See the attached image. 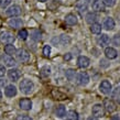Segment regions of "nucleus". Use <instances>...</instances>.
<instances>
[{
    "label": "nucleus",
    "mask_w": 120,
    "mask_h": 120,
    "mask_svg": "<svg viewBox=\"0 0 120 120\" xmlns=\"http://www.w3.org/2000/svg\"><path fill=\"white\" fill-rule=\"evenodd\" d=\"M19 88H20V90L21 93L26 95H29L31 94L33 91V88H34V84H33L32 80L28 79V78H24V79H22L19 84Z\"/></svg>",
    "instance_id": "obj_1"
},
{
    "label": "nucleus",
    "mask_w": 120,
    "mask_h": 120,
    "mask_svg": "<svg viewBox=\"0 0 120 120\" xmlns=\"http://www.w3.org/2000/svg\"><path fill=\"white\" fill-rule=\"evenodd\" d=\"M15 35L9 31H2L0 33V41L6 44H12L15 42Z\"/></svg>",
    "instance_id": "obj_2"
},
{
    "label": "nucleus",
    "mask_w": 120,
    "mask_h": 120,
    "mask_svg": "<svg viewBox=\"0 0 120 120\" xmlns=\"http://www.w3.org/2000/svg\"><path fill=\"white\" fill-rule=\"evenodd\" d=\"M20 13H21V8L19 7L18 4L10 6V7L6 10V15H7V17H10V18H15V17H18Z\"/></svg>",
    "instance_id": "obj_3"
},
{
    "label": "nucleus",
    "mask_w": 120,
    "mask_h": 120,
    "mask_svg": "<svg viewBox=\"0 0 120 120\" xmlns=\"http://www.w3.org/2000/svg\"><path fill=\"white\" fill-rule=\"evenodd\" d=\"M91 112L95 117V118H102V117L105 116V109H104V107H102L101 104H96V105L93 106V109H91Z\"/></svg>",
    "instance_id": "obj_4"
},
{
    "label": "nucleus",
    "mask_w": 120,
    "mask_h": 120,
    "mask_svg": "<svg viewBox=\"0 0 120 120\" xmlns=\"http://www.w3.org/2000/svg\"><path fill=\"white\" fill-rule=\"evenodd\" d=\"M76 80L77 84L80 85V86H86L88 83H89V76L86 72H80L79 74H77L76 76Z\"/></svg>",
    "instance_id": "obj_5"
},
{
    "label": "nucleus",
    "mask_w": 120,
    "mask_h": 120,
    "mask_svg": "<svg viewBox=\"0 0 120 120\" xmlns=\"http://www.w3.org/2000/svg\"><path fill=\"white\" fill-rule=\"evenodd\" d=\"M0 60H1V62L4 64V66H8V67H15V64H17L15 58L12 57V56H10V55H7V54L1 55Z\"/></svg>",
    "instance_id": "obj_6"
},
{
    "label": "nucleus",
    "mask_w": 120,
    "mask_h": 120,
    "mask_svg": "<svg viewBox=\"0 0 120 120\" xmlns=\"http://www.w3.org/2000/svg\"><path fill=\"white\" fill-rule=\"evenodd\" d=\"M15 54H17V58L22 63H26L30 60L29 52L26 51V50H24V49H20V50H18Z\"/></svg>",
    "instance_id": "obj_7"
},
{
    "label": "nucleus",
    "mask_w": 120,
    "mask_h": 120,
    "mask_svg": "<svg viewBox=\"0 0 120 120\" xmlns=\"http://www.w3.org/2000/svg\"><path fill=\"white\" fill-rule=\"evenodd\" d=\"M99 90L105 95L110 94L111 90H112V86H111L110 82H108V80H102L101 83H100V85H99Z\"/></svg>",
    "instance_id": "obj_8"
},
{
    "label": "nucleus",
    "mask_w": 120,
    "mask_h": 120,
    "mask_svg": "<svg viewBox=\"0 0 120 120\" xmlns=\"http://www.w3.org/2000/svg\"><path fill=\"white\" fill-rule=\"evenodd\" d=\"M32 106H33V104L29 98H21L19 100V107H20L22 110L29 111V110L32 109Z\"/></svg>",
    "instance_id": "obj_9"
},
{
    "label": "nucleus",
    "mask_w": 120,
    "mask_h": 120,
    "mask_svg": "<svg viewBox=\"0 0 120 120\" xmlns=\"http://www.w3.org/2000/svg\"><path fill=\"white\" fill-rule=\"evenodd\" d=\"M8 74V77H9V79L11 80V82H17V80L20 78V76H21V73H20V71L17 68H11L9 69L7 72Z\"/></svg>",
    "instance_id": "obj_10"
},
{
    "label": "nucleus",
    "mask_w": 120,
    "mask_h": 120,
    "mask_svg": "<svg viewBox=\"0 0 120 120\" xmlns=\"http://www.w3.org/2000/svg\"><path fill=\"white\" fill-rule=\"evenodd\" d=\"M102 107H104V109H105L106 111H108V112H113L117 108L116 104H115L113 100H111V99H105Z\"/></svg>",
    "instance_id": "obj_11"
},
{
    "label": "nucleus",
    "mask_w": 120,
    "mask_h": 120,
    "mask_svg": "<svg viewBox=\"0 0 120 120\" xmlns=\"http://www.w3.org/2000/svg\"><path fill=\"white\" fill-rule=\"evenodd\" d=\"M89 64H90V60H89L87 56L82 55V56H79L78 60H77V65H78L79 68H87L88 66H89Z\"/></svg>",
    "instance_id": "obj_12"
},
{
    "label": "nucleus",
    "mask_w": 120,
    "mask_h": 120,
    "mask_svg": "<svg viewBox=\"0 0 120 120\" xmlns=\"http://www.w3.org/2000/svg\"><path fill=\"white\" fill-rule=\"evenodd\" d=\"M18 90H17V87H15V85H7L6 88H4V95L11 98V97H15V95H17Z\"/></svg>",
    "instance_id": "obj_13"
},
{
    "label": "nucleus",
    "mask_w": 120,
    "mask_h": 120,
    "mask_svg": "<svg viewBox=\"0 0 120 120\" xmlns=\"http://www.w3.org/2000/svg\"><path fill=\"white\" fill-rule=\"evenodd\" d=\"M76 9L78 10L80 15H84V12H86L88 9V4L86 0H78L76 4Z\"/></svg>",
    "instance_id": "obj_14"
},
{
    "label": "nucleus",
    "mask_w": 120,
    "mask_h": 120,
    "mask_svg": "<svg viewBox=\"0 0 120 120\" xmlns=\"http://www.w3.org/2000/svg\"><path fill=\"white\" fill-rule=\"evenodd\" d=\"M8 24H9L11 28H13V29H20V28L23 26V21L19 18H13V19H10V20H9Z\"/></svg>",
    "instance_id": "obj_15"
},
{
    "label": "nucleus",
    "mask_w": 120,
    "mask_h": 120,
    "mask_svg": "<svg viewBox=\"0 0 120 120\" xmlns=\"http://www.w3.org/2000/svg\"><path fill=\"white\" fill-rule=\"evenodd\" d=\"M105 55L107 58H110V60H113L118 56V52L113 49V47H106L105 50Z\"/></svg>",
    "instance_id": "obj_16"
},
{
    "label": "nucleus",
    "mask_w": 120,
    "mask_h": 120,
    "mask_svg": "<svg viewBox=\"0 0 120 120\" xmlns=\"http://www.w3.org/2000/svg\"><path fill=\"white\" fill-rule=\"evenodd\" d=\"M110 42V39L107 34H100L98 38H97V43L100 46H106L107 44Z\"/></svg>",
    "instance_id": "obj_17"
},
{
    "label": "nucleus",
    "mask_w": 120,
    "mask_h": 120,
    "mask_svg": "<svg viewBox=\"0 0 120 120\" xmlns=\"http://www.w3.org/2000/svg\"><path fill=\"white\" fill-rule=\"evenodd\" d=\"M55 115L58 118H63V117L66 116V109L63 105H58L56 108H55Z\"/></svg>",
    "instance_id": "obj_18"
},
{
    "label": "nucleus",
    "mask_w": 120,
    "mask_h": 120,
    "mask_svg": "<svg viewBox=\"0 0 120 120\" xmlns=\"http://www.w3.org/2000/svg\"><path fill=\"white\" fill-rule=\"evenodd\" d=\"M115 26H116V23H115V20H113L112 18H107L105 20V22H104V26H105V29L108 30V31L112 30L113 28H115Z\"/></svg>",
    "instance_id": "obj_19"
},
{
    "label": "nucleus",
    "mask_w": 120,
    "mask_h": 120,
    "mask_svg": "<svg viewBox=\"0 0 120 120\" xmlns=\"http://www.w3.org/2000/svg\"><path fill=\"white\" fill-rule=\"evenodd\" d=\"M65 22L67 23V24H69V26H74V24H76V23H77L76 15H73V13H68V15H66Z\"/></svg>",
    "instance_id": "obj_20"
},
{
    "label": "nucleus",
    "mask_w": 120,
    "mask_h": 120,
    "mask_svg": "<svg viewBox=\"0 0 120 120\" xmlns=\"http://www.w3.org/2000/svg\"><path fill=\"white\" fill-rule=\"evenodd\" d=\"M4 52H6L7 55L12 56V54H15V53H17V49H15V46L13 44H7V45L4 46Z\"/></svg>",
    "instance_id": "obj_21"
},
{
    "label": "nucleus",
    "mask_w": 120,
    "mask_h": 120,
    "mask_svg": "<svg viewBox=\"0 0 120 120\" xmlns=\"http://www.w3.org/2000/svg\"><path fill=\"white\" fill-rule=\"evenodd\" d=\"M90 31L91 33H94V34H99V33L101 32V24H99L97 22H95L90 26Z\"/></svg>",
    "instance_id": "obj_22"
},
{
    "label": "nucleus",
    "mask_w": 120,
    "mask_h": 120,
    "mask_svg": "<svg viewBox=\"0 0 120 120\" xmlns=\"http://www.w3.org/2000/svg\"><path fill=\"white\" fill-rule=\"evenodd\" d=\"M96 20H97V15H96L95 12H89V13L86 15V21H87V23L93 24V23H95Z\"/></svg>",
    "instance_id": "obj_23"
},
{
    "label": "nucleus",
    "mask_w": 120,
    "mask_h": 120,
    "mask_svg": "<svg viewBox=\"0 0 120 120\" xmlns=\"http://www.w3.org/2000/svg\"><path fill=\"white\" fill-rule=\"evenodd\" d=\"M66 117H67L68 120H78L79 119L78 112L75 111V110H69L68 112H67V115H66Z\"/></svg>",
    "instance_id": "obj_24"
},
{
    "label": "nucleus",
    "mask_w": 120,
    "mask_h": 120,
    "mask_svg": "<svg viewBox=\"0 0 120 120\" xmlns=\"http://www.w3.org/2000/svg\"><path fill=\"white\" fill-rule=\"evenodd\" d=\"M93 9L95 11H105V4L101 1H96L93 4Z\"/></svg>",
    "instance_id": "obj_25"
},
{
    "label": "nucleus",
    "mask_w": 120,
    "mask_h": 120,
    "mask_svg": "<svg viewBox=\"0 0 120 120\" xmlns=\"http://www.w3.org/2000/svg\"><path fill=\"white\" fill-rule=\"evenodd\" d=\"M112 98L117 104H119L120 105V87L119 86L112 91Z\"/></svg>",
    "instance_id": "obj_26"
},
{
    "label": "nucleus",
    "mask_w": 120,
    "mask_h": 120,
    "mask_svg": "<svg viewBox=\"0 0 120 120\" xmlns=\"http://www.w3.org/2000/svg\"><path fill=\"white\" fill-rule=\"evenodd\" d=\"M75 76H76V73H75V71L74 69H67L66 71V78L68 80H74L75 79Z\"/></svg>",
    "instance_id": "obj_27"
},
{
    "label": "nucleus",
    "mask_w": 120,
    "mask_h": 120,
    "mask_svg": "<svg viewBox=\"0 0 120 120\" xmlns=\"http://www.w3.org/2000/svg\"><path fill=\"white\" fill-rule=\"evenodd\" d=\"M50 73H51V68H50V66L45 65V66H43V67L41 68V76H43V77L49 76Z\"/></svg>",
    "instance_id": "obj_28"
},
{
    "label": "nucleus",
    "mask_w": 120,
    "mask_h": 120,
    "mask_svg": "<svg viewBox=\"0 0 120 120\" xmlns=\"http://www.w3.org/2000/svg\"><path fill=\"white\" fill-rule=\"evenodd\" d=\"M60 42H61V44H63V45H66V44H68L69 42H71V38H69L68 35L63 34V35L60 37Z\"/></svg>",
    "instance_id": "obj_29"
},
{
    "label": "nucleus",
    "mask_w": 120,
    "mask_h": 120,
    "mask_svg": "<svg viewBox=\"0 0 120 120\" xmlns=\"http://www.w3.org/2000/svg\"><path fill=\"white\" fill-rule=\"evenodd\" d=\"M18 35H19V38H20L21 40H26L28 37H29V33H28V31H26V29H22V30L19 31Z\"/></svg>",
    "instance_id": "obj_30"
},
{
    "label": "nucleus",
    "mask_w": 120,
    "mask_h": 120,
    "mask_svg": "<svg viewBox=\"0 0 120 120\" xmlns=\"http://www.w3.org/2000/svg\"><path fill=\"white\" fill-rule=\"evenodd\" d=\"M43 55L45 57H49L51 55V46L50 45H45L43 47Z\"/></svg>",
    "instance_id": "obj_31"
},
{
    "label": "nucleus",
    "mask_w": 120,
    "mask_h": 120,
    "mask_svg": "<svg viewBox=\"0 0 120 120\" xmlns=\"http://www.w3.org/2000/svg\"><path fill=\"white\" fill-rule=\"evenodd\" d=\"M32 39L34 41L41 40V32H40V31H38V30L33 31V32H32Z\"/></svg>",
    "instance_id": "obj_32"
},
{
    "label": "nucleus",
    "mask_w": 120,
    "mask_h": 120,
    "mask_svg": "<svg viewBox=\"0 0 120 120\" xmlns=\"http://www.w3.org/2000/svg\"><path fill=\"white\" fill-rule=\"evenodd\" d=\"M112 44L116 46H120V34H116L112 38Z\"/></svg>",
    "instance_id": "obj_33"
},
{
    "label": "nucleus",
    "mask_w": 120,
    "mask_h": 120,
    "mask_svg": "<svg viewBox=\"0 0 120 120\" xmlns=\"http://www.w3.org/2000/svg\"><path fill=\"white\" fill-rule=\"evenodd\" d=\"M12 0H0V7L1 8H7L11 4Z\"/></svg>",
    "instance_id": "obj_34"
},
{
    "label": "nucleus",
    "mask_w": 120,
    "mask_h": 120,
    "mask_svg": "<svg viewBox=\"0 0 120 120\" xmlns=\"http://www.w3.org/2000/svg\"><path fill=\"white\" fill-rule=\"evenodd\" d=\"M102 4H105V6H107V7H112L116 4V0H104Z\"/></svg>",
    "instance_id": "obj_35"
},
{
    "label": "nucleus",
    "mask_w": 120,
    "mask_h": 120,
    "mask_svg": "<svg viewBox=\"0 0 120 120\" xmlns=\"http://www.w3.org/2000/svg\"><path fill=\"white\" fill-rule=\"evenodd\" d=\"M17 120H33L31 117L26 116V115H20L17 117Z\"/></svg>",
    "instance_id": "obj_36"
},
{
    "label": "nucleus",
    "mask_w": 120,
    "mask_h": 120,
    "mask_svg": "<svg viewBox=\"0 0 120 120\" xmlns=\"http://www.w3.org/2000/svg\"><path fill=\"white\" fill-rule=\"evenodd\" d=\"M6 72H7V71H6V67L0 64V77H4V74H6Z\"/></svg>",
    "instance_id": "obj_37"
},
{
    "label": "nucleus",
    "mask_w": 120,
    "mask_h": 120,
    "mask_svg": "<svg viewBox=\"0 0 120 120\" xmlns=\"http://www.w3.org/2000/svg\"><path fill=\"white\" fill-rule=\"evenodd\" d=\"M64 58H65L66 61H68V60H71V58H72V55H71V53H67V54L64 55Z\"/></svg>",
    "instance_id": "obj_38"
},
{
    "label": "nucleus",
    "mask_w": 120,
    "mask_h": 120,
    "mask_svg": "<svg viewBox=\"0 0 120 120\" xmlns=\"http://www.w3.org/2000/svg\"><path fill=\"white\" fill-rule=\"evenodd\" d=\"M110 120H120V116L119 115H117V116H112L110 118Z\"/></svg>",
    "instance_id": "obj_39"
},
{
    "label": "nucleus",
    "mask_w": 120,
    "mask_h": 120,
    "mask_svg": "<svg viewBox=\"0 0 120 120\" xmlns=\"http://www.w3.org/2000/svg\"><path fill=\"white\" fill-rule=\"evenodd\" d=\"M87 120H99V119H97V118H95V117H88Z\"/></svg>",
    "instance_id": "obj_40"
},
{
    "label": "nucleus",
    "mask_w": 120,
    "mask_h": 120,
    "mask_svg": "<svg viewBox=\"0 0 120 120\" xmlns=\"http://www.w3.org/2000/svg\"><path fill=\"white\" fill-rule=\"evenodd\" d=\"M4 79H0V86H4Z\"/></svg>",
    "instance_id": "obj_41"
},
{
    "label": "nucleus",
    "mask_w": 120,
    "mask_h": 120,
    "mask_svg": "<svg viewBox=\"0 0 120 120\" xmlns=\"http://www.w3.org/2000/svg\"><path fill=\"white\" fill-rule=\"evenodd\" d=\"M86 1H89V2H91V4H94V2L98 1V0H86Z\"/></svg>",
    "instance_id": "obj_42"
},
{
    "label": "nucleus",
    "mask_w": 120,
    "mask_h": 120,
    "mask_svg": "<svg viewBox=\"0 0 120 120\" xmlns=\"http://www.w3.org/2000/svg\"><path fill=\"white\" fill-rule=\"evenodd\" d=\"M1 98H2V93L0 91V100H1Z\"/></svg>",
    "instance_id": "obj_43"
},
{
    "label": "nucleus",
    "mask_w": 120,
    "mask_h": 120,
    "mask_svg": "<svg viewBox=\"0 0 120 120\" xmlns=\"http://www.w3.org/2000/svg\"><path fill=\"white\" fill-rule=\"evenodd\" d=\"M39 1H42V2H44V1H47V0H39Z\"/></svg>",
    "instance_id": "obj_44"
}]
</instances>
